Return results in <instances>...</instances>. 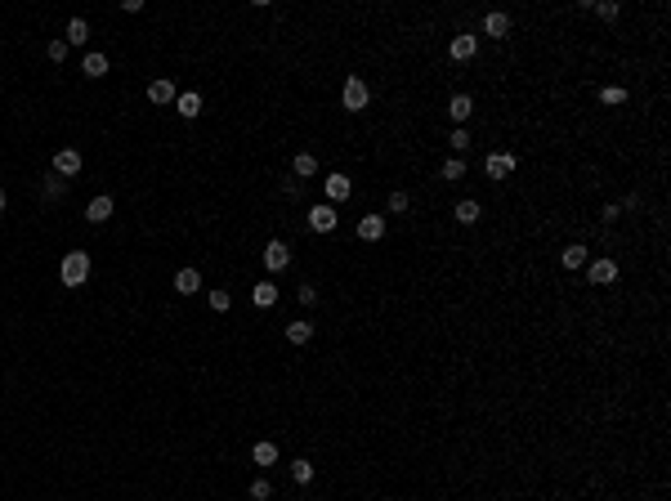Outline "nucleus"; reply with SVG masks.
I'll return each mask as SVG.
<instances>
[{"instance_id": "4", "label": "nucleus", "mask_w": 671, "mask_h": 501, "mask_svg": "<svg viewBox=\"0 0 671 501\" xmlns=\"http://www.w3.org/2000/svg\"><path fill=\"white\" fill-rule=\"evenodd\" d=\"M587 282H591V287H613V282H618V260H608V255L587 260Z\"/></svg>"}, {"instance_id": "7", "label": "nucleus", "mask_w": 671, "mask_h": 501, "mask_svg": "<svg viewBox=\"0 0 671 501\" xmlns=\"http://www.w3.org/2000/svg\"><path fill=\"white\" fill-rule=\"evenodd\" d=\"M336 224H340V211H336L332 202H318V206L309 211V228H313V233H332Z\"/></svg>"}, {"instance_id": "8", "label": "nucleus", "mask_w": 671, "mask_h": 501, "mask_svg": "<svg viewBox=\"0 0 671 501\" xmlns=\"http://www.w3.org/2000/svg\"><path fill=\"white\" fill-rule=\"evenodd\" d=\"M287 264H291V247H287L282 238H273V242L264 247V268H268V273H282Z\"/></svg>"}, {"instance_id": "29", "label": "nucleus", "mask_w": 671, "mask_h": 501, "mask_svg": "<svg viewBox=\"0 0 671 501\" xmlns=\"http://www.w3.org/2000/svg\"><path fill=\"white\" fill-rule=\"evenodd\" d=\"M408 211H412V197L403 188H394L389 193V215H408Z\"/></svg>"}, {"instance_id": "23", "label": "nucleus", "mask_w": 671, "mask_h": 501, "mask_svg": "<svg viewBox=\"0 0 671 501\" xmlns=\"http://www.w3.org/2000/svg\"><path fill=\"white\" fill-rule=\"evenodd\" d=\"M452 215H457V224H474V219H479L483 211H479V202H474V197H461Z\"/></svg>"}, {"instance_id": "27", "label": "nucleus", "mask_w": 671, "mask_h": 501, "mask_svg": "<svg viewBox=\"0 0 671 501\" xmlns=\"http://www.w3.org/2000/svg\"><path fill=\"white\" fill-rule=\"evenodd\" d=\"M206 300H211V313H228V309H233V296H228L224 287H215V291H211V296H206Z\"/></svg>"}, {"instance_id": "6", "label": "nucleus", "mask_w": 671, "mask_h": 501, "mask_svg": "<svg viewBox=\"0 0 671 501\" xmlns=\"http://www.w3.org/2000/svg\"><path fill=\"white\" fill-rule=\"evenodd\" d=\"M81 166H85V157H81L77 148H58V152H54V175H58V179H77Z\"/></svg>"}, {"instance_id": "25", "label": "nucleus", "mask_w": 671, "mask_h": 501, "mask_svg": "<svg viewBox=\"0 0 671 501\" xmlns=\"http://www.w3.org/2000/svg\"><path fill=\"white\" fill-rule=\"evenodd\" d=\"M438 175H443L448 184H457V179H466V157H448V162H443V170H438Z\"/></svg>"}, {"instance_id": "14", "label": "nucleus", "mask_w": 671, "mask_h": 501, "mask_svg": "<svg viewBox=\"0 0 671 501\" xmlns=\"http://www.w3.org/2000/svg\"><path fill=\"white\" fill-rule=\"evenodd\" d=\"M85 219H90V224H108V219H112V197H94L90 206H85Z\"/></svg>"}, {"instance_id": "18", "label": "nucleus", "mask_w": 671, "mask_h": 501, "mask_svg": "<svg viewBox=\"0 0 671 501\" xmlns=\"http://www.w3.org/2000/svg\"><path fill=\"white\" fill-rule=\"evenodd\" d=\"M251 300H255V309H273V304H278V287L273 282H255L251 287Z\"/></svg>"}, {"instance_id": "17", "label": "nucleus", "mask_w": 671, "mask_h": 501, "mask_svg": "<svg viewBox=\"0 0 671 501\" xmlns=\"http://www.w3.org/2000/svg\"><path fill=\"white\" fill-rule=\"evenodd\" d=\"M148 99H152V103H162V108H166V103H175V81L157 77V81L148 85Z\"/></svg>"}, {"instance_id": "31", "label": "nucleus", "mask_w": 671, "mask_h": 501, "mask_svg": "<svg viewBox=\"0 0 671 501\" xmlns=\"http://www.w3.org/2000/svg\"><path fill=\"white\" fill-rule=\"evenodd\" d=\"M591 9H595V14H600L604 22H613V18L622 14V5H618V0H600V5H591Z\"/></svg>"}, {"instance_id": "13", "label": "nucleus", "mask_w": 671, "mask_h": 501, "mask_svg": "<svg viewBox=\"0 0 671 501\" xmlns=\"http://www.w3.org/2000/svg\"><path fill=\"white\" fill-rule=\"evenodd\" d=\"M175 291H179V296H197V291H202V273H197V268H179V273H175Z\"/></svg>"}, {"instance_id": "34", "label": "nucleus", "mask_w": 671, "mask_h": 501, "mask_svg": "<svg viewBox=\"0 0 671 501\" xmlns=\"http://www.w3.org/2000/svg\"><path fill=\"white\" fill-rule=\"evenodd\" d=\"M296 296H300V304H304V309H313V304H318V287H313V282H300V291H296Z\"/></svg>"}, {"instance_id": "1", "label": "nucleus", "mask_w": 671, "mask_h": 501, "mask_svg": "<svg viewBox=\"0 0 671 501\" xmlns=\"http://www.w3.org/2000/svg\"><path fill=\"white\" fill-rule=\"evenodd\" d=\"M372 103V90H367V81L353 72V77H345V85H340V108L345 112H363V108Z\"/></svg>"}, {"instance_id": "33", "label": "nucleus", "mask_w": 671, "mask_h": 501, "mask_svg": "<svg viewBox=\"0 0 671 501\" xmlns=\"http://www.w3.org/2000/svg\"><path fill=\"white\" fill-rule=\"evenodd\" d=\"M45 54H50V63H63V58H67V41H63V36L50 41V45H45Z\"/></svg>"}, {"instance_id": "26", "label": "nucleus", "mask_w": 671, "mask_h": 501, "mask_svg": "<svg viewBox=\"0 0 671 501\" xmlns=\"http://www.w3.org/2000/svg\"><path fill=\"white\" fill-rule=\"evenodd\" d=\"M291 479H296V483H313V461L296 457V461H291Z\"/></svg>"}, {"instance_id": "20", "label": "nucleus", "mask_w": 671, "mask_h": 501, "mask_svg": "<svg viewBox=\"0 0 671 501\" xmlns=\"http://www.w3.org/2000/svg\"><path fill=\"white\" fill-rule=\"evenodd\" d=\"M81 72H85L90 81H99L103 72H108V54H99V50H94V54H85V58H81Z\"/></svg>"}, {"instance_id": "30", "label": "nucleus", "mask_w": 671, "mask_h": 501, "mask_svg": "<svg viewBox=\"0 0 671 501\" xmlns=\"http://www.w3.org/2000/svg\"><path fill=\"white\" fill-rule=\"evenodd\" d=\"M600 103H604V108L627 103V90H622V85H604V90H600Z\"/></svg>"}, {"instance_id": "37", "label": "nucleus", "mask_w": 671, "mask_h": 501, "mask_svg": "<svg viewBox=\"0 0 671 501\" xmlns=\"http://www.w3.org/2000/svg\"><path fill=\"white\" fill-rule=\"evenodd\" d=\"M5 206H9V197H5V188H0V211H5Z\"/></svg>"}, {"instance_id": "9", "label": "nucleus", "mask_w": 671, "mask_h": 501, "mask_svg": "<svg viewBox=\"0 0 671 501\" xmlns=\"http://www.w3.org/2000/svg\"><path fill=\"white\" fill-rule=\"evenodd\" d=\"M483 36L506 41V36H510V14H502V9H488V14H483Z\"/></svg>"}, {"instance_id": "11", "label": "nucleus", "mask_w": 671, "mask_h": 501, "mask_svg": "<svg viewBox=\"0 0 671 501\" xmlns=\"http://www.w3.org/2000/svg\"><path fill=\"white\" fill-rule=\"evenodd\" d=\"M358 238L363 242H381L385 238V215H363L358 219Z\"/></svg>"}, {"instance_id": "28", "label": "nucleus", "mask_w": 671, "mask_h": 501, "mask_svg": "<svg viewBox=\"0 0 671 501\" xmlns=\"http://www.w3.org/2000/svg\"><path fill=\"white\" fill-rule=\"evenodd\" d=\"M448 148H452V152L461 157V152H466V148H470V130H466V126H457L452 134H448Z\"/></svg>"}, {"instance_id": "24", "label": "nucleus", "mask_w": 671, "mask_h": 501, "mask_svg": "<svg viewBox=\"0 0 671 501\" xmlns=\"http://www.w3.org/2000/svg\"><path fill=\"white\" fill-rule=\"evenodd\" d=\"M287 340H291V345H309V340H313V323H287Z\"/></svg>"}, {"instance_id": "15", "label": "nucleus", "mask_w": 671, "mask_h": 501, "mask_svg": "<svg viewBox=\"0 0 671 501\" xmlns=\"http://www.w3.org/2000/svg\"><path fill=\"white\" fill-rule=\"evenodd\" d=\"M587 260H591V255H587V247H582V242H573V247L559 251V264H564L568 273H573V268H587Z\"/></svg>"}, {"instance_id": "35", "label": "nucleus", "mask_w": 671, "mask_h": 501, "mask_svg": "<svg viewBox=\"0 0 671 501\" xmlns=\"http://www.w3.org/2000/svg\"><path fill=\"white\" fill-rule=\"evenodd\" d=\"M63 193H67V179H58V175H54L50 184H45V197H50V202H58Z\"/></svg>"}, {"instance_id": "22", "label": "nucleus", "mask_w": 671, "mask_h": 501, "mask_svg": "<svg viewBox=\"0 0 671 501\" xmlns=\"http://www.w3.org/2000/svg\"><path fill=\"white\" fill-rule=\"evenodd\" d=\"M175 108H179V117H184V121H193L202 112V94H175Z\"/></svg>"}, {"instance_id": "5", "label": "nucleus", "mask_w": 671, "mask_h": 501, "mask_svg": "<svg viewBox=\"0 0 671 501\" xmlns=\"http://www.w3.org/2000/svg\"><path fill=\"white\" fill-rule=\"evenodd\" d=\"M474 54H479V36L474 32H457L452 41H448V58H452V63H470Z\"/></svg>"}, {"instance_id": "16", "label": "nucleus", "mask_w": 671, "mask_h": 501, "mask_svg": "<svg viewBox=\"0 0 671 501\" xmlns=\"http://www.w3.org/2000/svg\"><path fill=\"white\" fill-rule=\"evenodd\" d=\"M291 175H296V179H313V175H318V157H313V152H296Z\"/></svg>"}, {"instance_id": "2", "label": "nucleus", "mask_w": 671, "mask_h": 501, "mask_svg": "<svg viewBox=\"0 0 671 501\" xmlns=\"http://www.w3.org/2000/svg\"><path fill=\"white\" fill-rule=\"evenodd\" d=\"M58 278H63V287H81L85 278H90V255H85V251H67L63 264H58Z\"/></svg>"}, {"instance_id": "10", "label": "nucleus", "mask_w": 671, "mask_h": 501, "mask_svg": "<svg viewBox=\"0 0 671 501\" xmlns=\"http://www.w3.org/2000/svg\"><path fill=\"white\" fill-rule=\"evenodd\" d=\"M323 188H327V202H332V206H336V202H345L349 193H353L349 175H340V170H336V175H327V179H323Z\"/></svg>"}, {"instance_id": "32", "label": "nucleus", "mask_w": 671, "mask_h": 501, "mask_svg": "<svg viewBox=\"0 0 671 501\" xmlns=\"http://www.w3.org/2000/svg\"><path fill=\"white\" fill-rule=\"evenodd\" d=\"M273 497V483L268 479H251V501H268Z\"/></svg>"}, {"instance_id": "19", "label": "nucleus", "mask_w": 671, "mask_h": 501, "mask_svg": "<svg viewBox=\"0 0 671 501\" xmlns=\"http://www.w3.org/2000/svg\"><path fill=\"white\" fill-rule=\"evenodd\" d=\"M251 461H255V466H278V443H268V438H260V443L251 448Z\"/></svg>"}, {"instance_id": "36", "label": "nucleus", "mask_w": 671, "mask_h": 501, "mask_svg": "<svg viewBox=\"0 0 671 501\" xmlns=\"http://www.w3.org/2000/svg\"><path fill=\"white\" fill-rule=\"evenodd\" d=\"M282 193H287V202H296L300 197V179H282Z\"/></svg>"}, {"instance_id": "3", "label": "nucleus", "mask_w": 671, "mask_h": 501, "mask_svg": "<svg viewBox=\"0 0 671 501\" xmlns=\"http://www.w3.org/2000/svg\"><path fill=\"white\" fill-rule=\"evenodd\" d=\"M515 166H519L515 152H488V157H483V175L497 179V184H502L506 175H515Z\"/></svg>"}, {"instance_id": "21", "label": "nucleus", "mask_w": 671, "mask_h": 501, "mask_svg": "<svg viewBox=\"0 0 671 501\" xmlns=\"http://www.w3.org/2000/svg\"><path fill=\"white\" fill-rule=\"evenodd\" d=\"M63 41H67V50H72V45H85V41H90V22H85V18H72Z\"/></svg>"}, {"instance_id": "12", "label": "nucleus", "mask_w": 671, "mask_h": 501, "mask_svg": "<svg viewBox=\"0 0 671 501\" xmlns=\"http://www.w3.org/2000/svg\"><path fill=\"white\" fill-rule=\"evenodd\" d=\"M470 112H474V99H470V94H452V99H448V117H452L457 126H466Z\"/></svg>"}]
</instances>
